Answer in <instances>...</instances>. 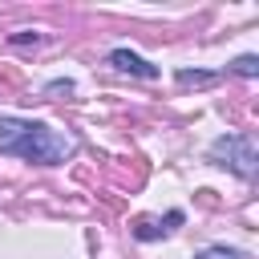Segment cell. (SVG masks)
Segmentation results:
<instances>
[{
	"label": "cell",
	"instance_id": "obj_6",
	"mask_svg": "<svg viewBox=\"0 0 259 259\" xmlns=\"http://www.w3.org/2000/svg\"><path fill=\"white\" fill-rule=\"evenodd\" d=\"M235 73H243V77H255V73H259V61H255V57H239V61H235Z\"/></svg>",
	"mask_w": 259,
	"mask_h": 259
},
{
	"label": "cell",
	"instance_id": "obj_3",
	"mask_svg": "<svg viewBox=\"0 0 259 259\" xmlns=\"http://www.w3.org/2000/svg\"><path fill=\"white\" fill-rule=\"evenodd\" d=\"M109 65H113V69H121V73H138V77H154V73H158L154 65H146L142 57H134V53H125V49L109 53Z\"/></svg>",
	"mask_w": 259,
	"mask_h": 259
},
{
	"label": "cell",
	"instance_id": "obj_2",
	"mask_svg": "<svg viewBox=\"0 0 259 259\" xmlns=\"http://www.w3.org/2000/svg\"><path fill=\"white\" fill-rule=\"evenodd\" d=\"M210 158L219 166H231L243 178H255V142H251V134H227V138H219L210 146Z\"/></svg>",
	"mask_w": 259,
	"mask_h": 259
},
{
	"label": "cell",
	"instance_id": "obj_4",
	"mask_svg": "<svg viewBox=\"0 0 259 259\" xmlns=\"http://www.w3.org/2000/svg\"><path fill=\"white\" fill-rule=\"evenodd\" d=\"M178 81H182V85H210L214 77H210V73H190V69H182Z\"/></svg>",
	"mask_w": 259,
	"mask_h": 259
},
{
	"label": "cell",
	"instance_id": "obj_1",
	"mask_svg": "<svg viewBox=\"0 0 259 259\" xmlns=\"http://www.w3.org/2000/svg\"><path fill=\"white\" fill-rule=\"evenodd\" d=\"M0 150L24 162H40V166H57L73 154V138L57 134L53 125L40 121H20V117H0Z\"/></svg>",
	"mask_w": 259,
	"mask_h": 259
},
{
	"label": "cell",
	"instance_id": "obj_5",
	"mask_svg": "<svg viewBox=\"0 0 259 259\" xmlns=\"http://www.w3.org/2000/svg\"><path fill=\"white\" fill-rule=\"evenodd\" d=\"M194 259H243V255H235V251H227V247H206V251H198Z\"/></svg>",
	"mask_w": 259,
	"mask_h": 259
}]
</instances>
